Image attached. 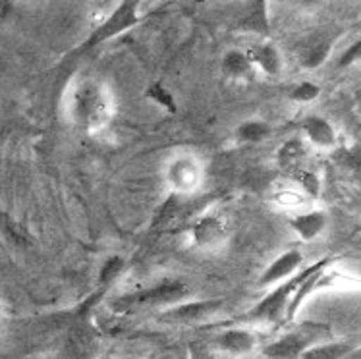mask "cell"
<instances>
[{
    "instance_id": "obj_1",
    "label": "cell",
    "mask_w": 361,
    "mask_h": 359,
    "mask_svg": "<svg viewBox=\"0 0 361 359\" xmlns=\"http://www.w3.org/2000/svg\"><path fill=\"white\" fill-rule=\"evenodd\" d=\"M68 116L81 132H95L109 124L112 104L109 91L95 80H81L70 89Z\"/></svg>"
},
{
    "instance_id": "obj_27",
    "label": "cell",
    "mask_w": 361,
    "mask_h": 359,
    "mask_svg": "<svg viewBox=\"0 0 361 359\" xmlns=\"http://www.w3.org/2000/svg\"><path fill=\"white\" fill-rule=\"evenodd\" d=\"M360 60H361V39H357L355 43L350 44L346 51L340 54L338 62H336V68L344 70V68L354 66L355 62H360Z\"/></svg>"
},
{
    "instance_id": "obj_21",
    "label": "cell",
    "mask_w": 361,
    "mask_h": 359,
    "mask_svg": "<svg viewBox=\"0 0 361 359\" xmlns=\"http://www.w3.org/2000/svg\"><path fill=\"white\" fill-rule=\"evenodd\" d=\"M352 342H321L303 353L302 359H346L354 352Z\"/></svg>"
},
{
    "instance_id": "obj_5",
    "label": "cell",
    "mask_w": 361,
    "mask_h": 359,
    "mask_svg": "<svg viewBox=\"0 0 361 359\" xmlns=\"http://www.w3.org/2000/svg\"><path fill=\"white\" fill-rule=\"evenodd\" d=\"M313 271V264H310L307 269L295 272L294 276H290L288 280L276 284L274 288H271V292L263 296V300L255 303L253 308L247 311L245 319L250 321H265V323H276L282 315H286V308L294 292L300 288L303 280L310 276V272Z\"/></svg>"
},
{
    "instance_id": "obj_19",
    "label": "cell",
    "mask_w": 361,
    "mask_h": 359,
    "mask_svg": "<svg viewBox=\"0 0 361 359\" xmlns=\"http://www.w3.org/2000/svg\"><path fill=\"white\" fill-rule=\"evenodd\" d=\"M0 234L12 248H18V250H27L35 242L30 230L23 226L20 220H16L12 214L4 211H0Z\"/></svg>"
},
{
    "instance_id": "obj_23",
    "label": "cell",
    "mask_w": 361,
    "mask_h": 359,
    "mask_svg": "<svg viewBox=\"0 0 361 359\" xmlns=\"http://www.w3.org/2000/svg\"><path fill=\"white\" fill-rule=\"evenodd\" d=\"M145 99L153 101L157 107H161L162 110H166L170 114H176L178 112L176 99H174L172 91L162 81H153L151 85H147V89H145Z\"/></svg>"
},
{
    "instance_id": "obj_9",
    "label": "cell",
    "mask_w": 361,
    "mask_h": 359,
    "mask_svg": "<svg viewBox=\"0 0 361 359\" xmlns=\"http://www.w3.org/2000/svg\"><path fill=\"white\" fill-rule=\"evenodd\" d=\"M224 305V300L214 298V300H197V301H182L169 308L161 315L162 321L169 323H197L209 315L216 313Z\"/></svg>"
},
{
    "instance_id": "obj_20",
    "label": "cell",
    "mask_w": 361,
    "mask_h": 359,
    "mask_svg": "<svg viewBox=\"0 0 361 359\" xmlns=\"http://www.w3.org/2000/svg\"><path fill=\"white\" fill-rule=\"evenodd\" d=\"M273 133V126L267 124L265 120H245L234 130V138L238 143L242 145H255V143H263L269 140V135Z\"/></svg>"
},
{
    "instance_id": "obj_25",
    "label": "cell",
    "mask_w": 361,
    "mask_h": 359,
    "mask_svg": "<svg viewBox=\"0 0 361 359\" xmlns=\"http://www.w3.org/2000/svg\"><path fill=\"white\" fill-rule=\"evenodd\" d=\"M334 161L338 162L342 169L350 170L355 176H361V141L350 147H342L334 153Z\"/></svg>"
},
{
    "instance_id": "obj_24",
    "label": "cell",
    "mask_w": 361,
    "mask_h": 359,
    "mask_svg": "<svg viewBox=\"0 0 361 359\" xmlns=\"http://www.w3.org/2000/svg\"><path fill=\"white\" fill-rule=\"evenodd\" d=\"M288 178H290V180H294V182L302 188L303 193H305V195H310L311 199H317L319 195H321V180H319L315 170L303 166V169L292 172Z\"/></svg>"
},
{
    "instance_id": "obj_22",
    "label": "cell",
    "mask_w": 361,
    "mask_h": 359,
    "mask_svg": "<svg viewBox=\"0 0 361 359\" xmlns=\"http://www.w3.org/2000/svg\"><path fill=\"white\" fill-rule=\"evenodd\" d=\"M126 257L114 253V255H109L101 264V271H99V288L101 290H106L109 286H112L116 280L122 276V272L126 269Z\"/></svg>"
},
{
    "instance_id": "obj_8",
    "label": "cell",
    "mask_w": 361,
    "mask_h": 359,
    "mask_svg": "<svg viewBox=\"0 0 361 359\" xmlns=\"http://www.w3.org/2000/svg\"><path fill=\"white\" fill-rule=\"evenodd\" d=\"M190 236L197 250H216L228 240V226L219 214H201L192 224Z\"/></svg>"
},
{
    "instance_id": "obj_28",
    "label": "cell",
    "mask_w": 361,
    "mask_h": 359,
    "mask_svg": "<svg viewBox=\"0 0 361 359\" xmlns=\"http://www.w3.org/2000/svg\"><path fill=\"white\" fill-rule=\"evenodd\" d=\"M12 10H14V4H12V2H8V0H0V22H4L6 18H10Z\"/></svg>"
},
{
    "instance_id": "obj_29",
    "label": "cell",
    "mask_w": 361,
    "mask_h": 359,
    "mask_svg": "<svg viewBox=\"0 0 361 359\" xmlns=\"http://www.w3.org/2000/svg\"><path fill=\"white\" fill-rule=\"evenodd\" d=\"M346 359H361V348H355L354 352L350 353Z\"/></svg>"
},
{
    "instance_id": "obj_7",
    "label": "cell",
    "mask_w": 361,
    "mask_h": 359,
    "mask_svg": "<svg viewBox=\"0 0 361 359\" xmlns=\"http://www.w3.org/2000/svg\"><path fill=\"white\" fill-rule=\"evenodd\" d=\"M99 334L87 321H78V323L68 330L64 338L62 352L66 359H95L99 353Z\"/></svg>"
},
{
    "instance_id": "obj_17",
    "label": "cell",
    "mask_w": 361,
    "mask_h": 359,
    "mask_svg": "<svg viewBox=\"0 0 361 359\" xmlns=\"http://www.w3.org/2000/svg\"><path fill=\"white\" fill-rule=\"evenodd\" d=\"M288 226L294 230V234L303 240L311 242L315 240L326 226V214L323 211H307V213L294 214L288 219Z\"/></svg>"
},
{
    "instance_id": "obj_15",
    "label": "cell",
    "mask_w": 361,
    "mask_h": 359,
    "mask_svg": "<svg viewBox=\"0 0 361 359\" xmlns=\"http://www.w3.org/2000/svg\"><path fill=\"white\" fill-rule=\"evenodd\" d=\"M238 31L242 33H253L257 37L271 35V18H269V4L265 0L250 2L245 14L238 22Z\"/></svg>"
},
{
    "instance_id": "obj_3",
    "label": "cell",
    "mask_w": 361,
    "mask_h": 359,
    "mask_svg": "<svg viewBox=\"0 0 361 359\" xmlns=\"http://www.w3.org/2000/svg\"><path fill=\"white\" fill-rule=\"evenodd\" d=\"M332 336V327L326 323L305 321L288 330L284 336L263 348V355L269 359H302L313 346L321 344Z\"/></svg>"
},
{
    "instance_id": "obj_18",
    "label": "cell",
    "mask_w": 361,
    "mask_h": 359,
    "mask_svg": "<svg viewBox=\"0 0 361 359\" xmlns=\"http://www.w3.org/2000/svg\"><path fill=\"white\" fill-rule=\"evenodd\" d=\"M305 159H307V145L303 140L294 138V140L284 141L279 151H276V166L286 172L288 176L305 166Z\"/></svg>"
},
{
    "instance_id": "obj_12",
    "label": "cell",
    "mask_w": 361,
    "mask_h": 359,
    "mask_svg": "<svg viewBox=\"0 0 361 359\" xmlns=\"http://www.w3.org/2000/svg\"><path fill=\"white\" fill-rule=\"evenodd\" d=\"M245 54L257 72L265 73L269 78H279L282 73V68H284L282 54L273 41H261V43L251 44Z\"/></svg>"
},
{
    "instance_id": "obj_4",
    "label": "cell",
    "mask_w": 361,
    "mask_h": 359,
    "mask_svg": "<svg viewBox=\"0 0 361 359\" xmlns=\"http://www.w3.org/2000/svg\"><path fill=\"white\" fill-rule=\"evenodd\" d=\"M140 22V2H133V0L120 2L118 6L112 10L111 16L104 22L99 23L95 30L89 33L87 39L75 49V54H83V52L93 51V49L101 47V44L111 41L114 37L122 35L128 30H133Z\"/></svg>"
},
{
    "instance_id": "obj_2",
    "label": "cell",
    "mask_w": 361,
    "mask_h": 359,
    "mask_svg": "<svg viewBox=\"0 0 361 359\" xmlns=\"http://www.w3.org/2000/svg\"><path fill=\"white\" fill-rule=\"evenodd\" d=\"M190 296V288L178 279H166L153 286L143 288L137 292L124 293L111 301V308L118 313H130L145 308H164L182 303Z\"/></svg>"
},
{
    "instance_id": "obj_6",
    "label": "cell",
    "mask_w": 361,
    "mask_h": 359,
    "mask_svg": "<svg viewBox=\"0 0 361 359\" xmlns=\"http://www.w3.org/2000/svg\"><path fill=\"white\" fill-rule=\"evenodd\" d=\"M201 178H203V169L200 161L190 154L176 157L166 169V182L172 188V193L176 195H185L197 190L201 185Z\"/></svg>"
},
{
    "instance_id": "obj_10",
    "label": "cell",
    "mask_w": 361,
    "mask_h": 359,
    "mask_svg": "<svg viewBox=\"0 0 361 359\" xmlns=\"http://www.w3.org/2000/svg\"><path fill=\"white\" fill-rule=\"evenodd\" d=\"M303 263L302 251L288 250L282 255L274 259L273 263L267 267L265 271L259 276V286L261 288H273L274 284H281L290 276H294L295 272H300V267Z\"/></svg>"
},
{
    "instance_id": "obj_16",
    "label": "cell",
    "mask_w": 361,
    "mask_h": 359,
    "mask_svg": "<svg viewBox=\"0 0 361 359\" xmlns=\"http://www.w3.org/2000/svg\"><path fill=\"white\" fill-rule=\"evenodd\" d=\"M221 72L222 75L234 81H251L257 75V70L251 64L245 51H238V49L224 52L221 60Z\"/></svg>"
},
{
    "instance_id": "obj_11",
    "label": "cell",
    "mask_w": 361,
    "mask_h": 359,
    "mask_svg": "<svg viewBox=\"0 0 361 359\" xmlns=\"http://www.w3.org/2000/svg\"><path fill=\"white\" fill-rule=\"evenodd\" d=\"M332 44H334V35H331L329 31H317V33L310 35L300 44V51H298L300 64L305 70H315V68L323 66L331 56Z\"/></svg>"
},
{
    "instance_id": "obj_14",
    "label": "cell",
    "mask_w": 361,
    "mask_h": 359,
    "mask_svg": "<svg viewBox=\"0 0 361 359\" xmlns=\"http://www.w3.org/2000/svg\"><path fill=\"white\" fill-rule=\"evenodd\" d=\"M214 346L230 355H247L255 350L257 338L253 332L245 329H228L214 336Z\"/></svg>"
},
{
    "instance_id": "obj_26",
    "label": "cell",
    "mask_w": 361,
    "mask_h": 359,
    "mask_svg": "<svg viewBox=\"0 0 361 359\" xmlns=\"http://www.w3.org/2000/svg\"><path fill=\"white\" fill-rule=\"evenodd\" d=\"M321 95V87L313 81H300L298 85L290 89L288 93V99L294 101V103H313L315 99H319Z\"/></svg>"
},
{
    "instance_id": "obj_13",
    "label": "cell",
    "mask_w": 361,
    "mask_h": 359,
    "mask_svg": "<svg viewBox=\"0 0 361 359\" xmlns=\"http://www.w3.org/2000/svg\"><path fill=\"white\" fill-rule=\"evenodd\" d=\"M302 132L311 145L319 149H334L338 145V135L332 124L323 116L310 114L302 120Z\"/></svg>"
}]
</instances>
